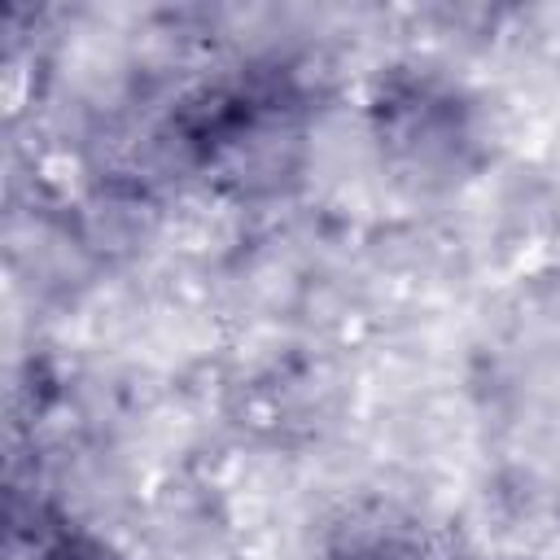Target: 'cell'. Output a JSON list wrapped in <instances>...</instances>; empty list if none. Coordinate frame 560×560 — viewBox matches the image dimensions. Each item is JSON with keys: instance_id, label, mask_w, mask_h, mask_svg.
Instances as JSON below:
<instances>
[{"instance_id": "obj_1", "label": "cell", "mask_w": 560, "mask_h": 560, "mask_svg": "<svg viewBox=\"0 0 560 560\" xmlns=\"http://www.w3.org/2000/svg\"><path fill=\"white\" fill-rule=\"evenodd\" d=\"M368 127L381 158L420 184L464 175L477 162V101L429 66H389L368 96Z\"/></svg>"}, {"instance_id": "obj_2", "label": "cell", "mask_w": 560, "mask_h": 560, "mask_svg": "<svg viewBox=\"0 0 560 560\" xmlns=\"http://www.w3.org/2000/svg\"><path fill=\"white\" fill-rule=\"evenodd\" d=\"M319 560H433V547L411 516L385 503H354L328 521Z\"/></svg>"}, {"instance_id": "obj_3", "label": "cell", "mask_w": 560, "mask_h": 560, "mask_svg": "<svg viewBox=\"0 0 560 560\" xmlns=\"http://www.w3.org/2000/svg\"><path fill=\"white\" fill-rule=\"evenodd\" d=\"M26 560H127L105 534L74 525L57 512H35L26 534Z\"/></svg>"}]
</instances>
